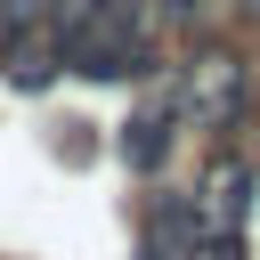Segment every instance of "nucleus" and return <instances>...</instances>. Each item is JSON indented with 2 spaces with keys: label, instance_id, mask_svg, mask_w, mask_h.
I'll list each match as a JSON object with an SVG mask.
<instances>
[{
  "label": "nucleus",
  "instance_id": "nucleus-7",
  "mask_svg": "<svg viewBox=\"0 0 260 260\" xmlns=\"http://www.w3.org/2000/svg\"><path fill=\"white\" fill-rule=\"evenodd\" d=\"M154 8H162V16H203L211 0H154Z\"/></svg>",
  "mask_w": 260,
  "mask_h": 260
},
{
  "label": "nucleus",
  "instance_id": "nucleus-4",
  "mask_svg": "<svg viewBox=\"0 0 260 260\" xmlns=\"http://www.w3.org/2000/svg\"><path fill=\"white\" fill-rule=\"evenodd\" d=\"M171 89H154V106H138L130 122H122V162L130 171H162V154H171Z\"/></svg>",
  "mask_w": 260,
  "mask_h": 260
},
{
  "label": "nucleus",
  "instance_id": "nucleus-3",
  "mask_svg": "<svg viewBox=\"0 0 260 260\" xmlns=\"http://www.w3.org/2000/svg\"><path fill=\"white\" fill-rule=\"evenodd\" d=\"M195 219H203V236H219V244H244V211H252V171H244V154H219L203 179H195Z\"/></svg>",
  "mask_w": 260,
  "mask_h": 260
},
{
  "label": "nucleus",
  "instance_id": "nucleus-5",
  "mask_svg": "<svg viewBox=\"0 0 260 260\" xmlns=\"http://www.w3.org/2000/svg\"><path fill=\"white\" fill-rule=\"evenodd\" d=\"M0 57H8V81H16V89H41V81L57 73V32L41 24V32H24V41H8Z\"/></svg>",
  "mask_w": 260,
  "mask_h": 260
},
{
  "label": "nucleus",
  "instance_id": "nucleus-6",
  "mask_svg": "<svg viewBox=\"0 0 260 260\" xmlns=\"http://www.w3.org/2000/svg\"><path fill=\"white\" fill-rule=\"evenodd\" d=\"M49 8H57V0H0V49H8V41H24V32H41V24H49Z\"/></svg>",
  "mask_w": 260,
  "mask_h": 260
},
{
  "label": "nucleus",
  "instance_id": "nucleus-2",
  "mask_svg": "<svg viewBox=\"0 0 260 260\" xmlns=\"http://www.w3.org/2000/svg\"><path fill=\"white\" fill-rule=\"evenodd\" d=\"M244 98H252V73H244L236 49H203V57H187L179 81H171V114H187L195 130H236Z\"/></svg>",
  "mask_w": 260,
  "mask_h": 260
},
{
  "label": "nucleus",
  "instance_id": "nucleus-1",
  "mask_svg": "<svg viewBox=\"0 0 260 260\" xmlns=\"http://www.w3.org/2000/svg\"><path fill=\"white\" fill-rule=\"evenodd\" d=\"M49 32H57V65L89 81L146 73V0H65L49 8Z\"/></svg>",
  "mask_w": 260,
  "mask_h": 260
}]
</instances>
